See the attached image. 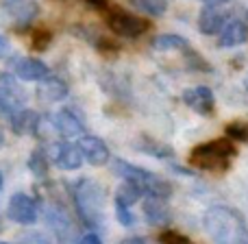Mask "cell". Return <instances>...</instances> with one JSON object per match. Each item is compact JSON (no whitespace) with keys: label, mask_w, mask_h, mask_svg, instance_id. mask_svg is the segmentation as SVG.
<instances>
[{"label":"cell","mask_w":248,"mask_h":244,"mask_svg":"<svg viewBox=\"0 0 248 244\" xmlns=\"http://www.w3.org/2000/svg\"><path fill=\"white\" fill-rule=\"evenodd\" d=\"M202 223L216 244H248V225L237 210L222 205L211 207Z\"/></svg>","instance_id":"6da1fadb"},{"label":"cell","mask_w":248,"mask_h":244,"mask_svg":"<svg viewBox=\"0 0 248 244\" xmlns=\"http://www.w3.org/2000/svg\"><path fill=\"white\" fill-rule=\"evenodd\" d=\"M235 157V146L233 140H209L205 144L196 146L189 155V163L201 170H209V172H222L231 166V159Z\"/></svg>","instance_id":"7a4b0ae2"},{"label":"cell","mask_w":248,"mask_h":244,"mask_svg":"<svg viewBox=\"0 0 248 244\" xmlns=\"http://www.w3.org/2000/svg\"><path fill=\"white\" fill-rule=\"evenodd\" d=\"M113 170L122 177L126 183H133L135 188H140L141 194H150V196H157V198H168L172 194V185L168 183L166 179L157 177L155 172L144 170L140 166H133V163H126L122 159H118L113 163Z\"/></svg>","instance_id":"3957f363"},{"label":"cell","mask_w":248,"mask_h":244,"mask_svg":"<svg viewBox=\"0 0 248 244\" xmlns=\"http://www.w3.org/2000/svg\"><path fill=\"white\" fill-rule=\"evenodd\" d=\"M74 203H77V210L81 211L83 220L90 225H98L100 216H103V190H100L98 183L90 179H83L77 183L74 188Z\"/></svg>","instance_id":"277c9868"},{"label":"cell","mask_w":248,"mask_h":244,"mask_svg":"<svg viewBox=\"0 0 248 244\" xmlns=\"http://www.w3.org/2000/svg\"><path fill=\"white\" fill-rule=\"evenodd\" d=\"M107 26L118 35V37L137 39L150 29V22L116 7V9H107Z\"/></svg>","instance_id":"5b68a950"},{"label":"cell","mask_w":248,"mask_h":244,"mask_svg":"<svg viewBox=\"0 0 248 244\" xmlns=\"http://www.w3.org/2000/svg\"><path fill=\"white\" fill-rule=\"evenodd\" d=\"M26 105V92L11 72L0 74V114L13 118Z\"/></svg>","instance_id":"8992f818"},{"label":"cell","mask_w":248,"mask_h":244,"mask_svg":"<svg viewBox=\"0 0 248 244\" xmlns=\"http://www.w3.org/2000/svg\"><path fill=\"white\" fill-rule=\"evenodd\" d=\"M48 225L52 227V233H55L59 244H78L81 242L77 225L72 223L70 214L61 205H50V210H48Z\"/></svg>","instance_id":"52a82bcc"},{"label":"cell","mask_w":248,"mask_h":244,"mask_svg":"<svg viewBox=\"0 0 248 244\" xmlns=\"http://www.w3.org/2000/svg\"><path fill=\"white\" fill-rule=\"evenodd\" d=\"M9 70L22 81H44L50 74L48 65L42 64L39 59H33V57H13L9 61Z\"/></svg>","instance_id":"ba28073f"},{"label":"cell","mask_w":248,"mask_h":244,"mask_svg":"<svg viewBox=\"0 0 248 244\" xmlns=\"http://www.w3.org/2000/svg\"><path fill=\"white\" fill-rule=\"evenodd\" d=\"M9 216L20 225H33L37 220V203L29 194L17 192L9 198Z\"/></svg>","instance_id":"9c48e42d"},{"label":"cell","mask_w":248,"mask_h":244,"mask_svg":"<svg viewBox=\"0 0 248 244\" xmlns=\"http://www.w3.org/2000/svg\"><path fill=\"white\" fill-rule=\"evenodd\" d=\"M183 103L187 105L189 109L194 112L202 114V116H211L216 109V98H214V92L205 85H198V87H189V90L183 92Z\"/></svg>","instance_id":"30bf717a"},{"label":"cell","mask_w":248,"mask_h":244,"mask_svg":"<svg viewBox=\"0 0 248 244\" xmlns=\"http://www.w3.org/2000/svg\"><path fill=\"white\" fill-rule=\"evenodd\" d=\"M78 150H81L83 159L92 166H103L111 159V153H109L107 144H105L100 137H94V135H85L78 140Z\"/></svg>","instance_id":"8fae6325"},{"label":"cell","mask_w":248,"mask_h":244,"mask_svg":"<svg viewBox=\"0 0 248 244\" xmlns=\"http://www.w3.org/2000/svg\"><path fill=\"white\" fill-rule=\"evenodd\" d=\"M50 157H52V162H55V166L61 168V170H77L83 163V155H81V150H78V146L65 144V142L52 146Z\"/></svg>","instance_id":"7c38bea8"},{"label":"cell","mask_w":248,"mask_h":244,"mask_svg":"<svg viewBox=\"0 0 248 244\" xmlns=\"http://www.w3.org/2000/svg\"><path fill=\"white\" fill-rule=\"evenodd\" d=\"M4 9L17 24H29L39 13V4L33 0H4Z\"/></svg>","instance_id":"4fadbf2b"},{"label":"cell","mask_w":248,"mask_h":244,"mask_svg":"<svg viewBox=\"0 0 248 244\" xmlns=\"http://www.w3.org/2000/svg\"><path fill=\"white\" fill-rule=\"evenodd\" d=\"M224 22H227V13L211 7V4H207L201 11V16H198V29L205 35H216L218 31H222Z\"/></svg>","instance_id":"5bb4252c"},{"label":"cell","mask_w":248,"mask_h":244,"mask_svg":"<svg viewBox=\"0 0 248 244\" xmlns=\"http://www.w3.org/2000/svg\"><path fill=\"white\" fill-rule=\"evenodd\" d=\"M248 42V24L242 20H231L220 33V46L224 48H235Z\"/></svg>","instance_id":"9a60e30c"},{"label":"cell","mask_w":248,"mask_h":244,"mask_svg":"<svg viewBox=\"0 0 248 244\" xmlns=\"http://www.w3.org/2000/svg\"><path fill=\"white\" fill-rule=\"evenodd\" d=\"M55 127L61 135L65 137H72V135H78L83 131V120L72 112V109H63V112L57 114L55 118Z\"/></svg>","instance_id":"2e32d148"},{"label":"cell","mask_w":248,"mask_h":244,"mask_svg":"<svg viewBox=\"0 0 248 244\" xmlns=\"http://www.w3.org/2000/svg\"><path fill=\"white\" fill-rule=\"evenodd\" d=\"M37 96L42 103H57V100L65 98L68 96V85L59 79H46V81L39 85Z\"/></svg>","instance_id":"e0dca14e"},{"label":"cell","mask_w":248,"mask_h":244,"mask_svg":"<svg viewBox=\"0 0 248 244\" xmlns=\"http://www.w3.org/2000/svg\"><path fill=\"white\" fill-rule=\"evenodd\" d=\"M144 214L150 225H166L170 220V210L166 207L163 198H157V196H150L144 203Z\"/></svg>","instance_id":"ac0fdd59"},{"label":"cell","mask_w":248,"mask_h":244,"mask_svg":"<svg viewBox=\"0 0 248 244\" xmlns=\"http://www.w3.org/2000/svg\"><path fill=\"white\" fill-rule=\"evenodd\" d=\"M37 127H39V118H37V114L31 112V109H22V112H17L16 116L11 118V129L17 135L33 133V131H37Z\"/></svg>","instance_id":"d6986e66"},{"label":"cell","mask_w":248,"mask_h":244,"mask_svg":"<svg viewBox=\"0 0 248 244\" xmlns=\"http://www.w3.org/2000/svg\"><path fill=\"white\" fill-rule=\"evenodd\" d=\"M153 48L155 50H183L187 48V42H185L181 35H159V37L153 39Z\"/></svg>","instance_id":"ffe728a7"},{"label":"cell","mask_w":248,"mask_h":244,"mask_svg":"<svg viewBox=\"0 0 248 244\" xmlns=\"http://www.w3.org/2000/svg\"><path fill=\"white\" fill-rule=\"evenodd\" d=\"M141 196V192H140V188H135L133 183H124L118 188V192H116V203H120V205H126V207H131L133 203H137V198Z\"/></svg>","instance_id":"44dd1931"},{"label":"cell","mask_w":248,"mask_h":244,"mask_svg":"<svg viewBox=\"0 0 248 244\" xmlns=\"http://www.w3.org/2000/svg\"><path fill=\"white\" fill-rule=\"evenodd\" d=\"M131 4L148 16H163L168 9V0H131Z\"/></svg>","instance_id":"7402d4cb"},{"label":"cell","mask_w":248,"mask_h":244,"mask_svg":"<svg viewBox=\"0 0 248 244\" xmlns=\"http://www.w3.org/2000/svg\"><path fill=\"white\" fill-rule=\"evenodd\" d=\"M141 150H146L148 155H155V157H172L174 150L170 146H166L163 142H155V140H146L144 144H140Z\"/></svg>","instance_id":"603a6c76"},{"label":"cell","mask_w":248,"mask_h":244,"mask_svg":"<svg viewBox=\"0 0 248 244\" xmlns=\"http://www.w3.org/2000/svg\"><path fill=\"white\" fill-rule=\"evenodd\" d=\"M31 170L35 172V175L39 177H46V168H48V159H46V153L44 150H35L33 155H31V162H29Z\"/></svg>","instance_id":"cb8c5ba5"},{"label":"cell","mask_w":248,"mask_h":244,"mask_svg":"<svg viewBox=\"0 0 248 244\" xmlns=\"http://www.w3.org/2000/svg\"><path fill=\"white\" fill-rule=\"evenodd\" d=\"M159 242L161 244H194L187 236H183V233H179V231H172V229H166V231L159 236Z\"/></svg>","instance_id":"d4e9b609"},{"label":"cell","mask_w":248,"mask_h":244,"mask_svg":"<svg viewBox=\"0 0 248 244\" xmlns=\"http://www.w3.org/2000/svg\"><path fill=\"white\" fill-rule=\"evenodd\" d=\"M227 133L233 137V142H248V124L244 122H231L227 127Z\"/></svg>","instance_id":"484cf974"},{"label":"cell","mask_w":248,"mask_h":244,"mask_svg":"<svg viewBox=\"0 0 248 244\" xmlns=\"http://www.w3.org/2000/svg\"><path fill=\"white\" fill-rule=\"evenodd\" d=\"M50 39H52L50 31H46V29H35L33 31V48H37V50H44V48L50 44Z\"/></svg>","instance_id":"4316f807"},{"label":"cell","mask_w":248,"mask_h":244,"mask_svg":"<svg viewBox=\"0 0 248 244\" xmlns=\"http://www.w3.org/2000/svg\"><path fill=\"white\" fill-rule=\"evenodd\" d=\"M116 214H118V220H120L122 225H133V214L128 211L126 205H120V203H116Z\"/></svg>","instance_id":"83f0119b"},{"label":"cell","mask_w":248,"mask_h":244,"mask_svg":"<svg viewBox=\"0 0 248 244\" xmlns=\"http://www.w3.org/2000/svg\"><path fill=\"white\" fill-rule=\"evenodd\" d=\"M85 2L94 9H100V11H107L109 9V0H85Z\"/></svg>","instance_id":"f1b7e54d"},{"label":"cell","mask_w":248,"mask_h":244,"mask_svg":"<svg viewBox=\"0 0 248 244\" xmlns=\"http://www.w3.org/2000/svg\"><path fill=\"white\" fill-rule=\"evenodd\" d=\"M20 244H50V242H48L44 236H29V238H24Z\"/></svg>","instance_id":"f546056e"},{"label":"cell","mask_w":248,"mask_h":244,"mask_svg":"<svg viewBox=\"0 0 248 244\" xmlns=\"http://www.w3.org/2000/svg\"><path fill=\"white\" fill-rule=\"evenodd\" d=\"M11 52V46H9V39L4 35H0V57H7Z\"/></svg>","instance_id":"4dcf8cb0"},{"label":"cell","mask_w":248,"mask_h":244,"mask_svg":"<svg viewBox=\"0 0 248 244\" xmlns=\"http://www.w3.org/2000/svg\"><path fill=\"white\" fill-rule=\"evenodd\" d=\"M78 244H103V242H100V238L96 236V233H87V236L81 238V242Z\"/></svg>","instance_id":"1f68e13d"},{"label":"cell","mask_w":248,"mask_h":244,"mask_svg":"<svg viewBox=\"0 0 248 244\" xmlns=\"http://www.w3.org/2000/svg\"><path fill=\"white\" fill-rule=\"evenodd\" d=\"M122 244H150L146 238H126Z\"/></svg>","instance_id":"d6a6232c"},{"label":"cell","mask_w":248,"mask_h":244,"mask_svg":"<svg viewBox=\"0 0 248 244\" xmlns=\"http://www.w3.org/2000/svg\"><path fill=\"white\" fill-rule=\"evenodd\" d=\"M207 4H211V7H218V4H227V2H231V0H205Z\"/></svg>","instance_id":"836d02e7"},{"label":"cell","mask_w":248,"mask_h":244,"mask_svg":"<svg viewBox=\"0 0 248 244\" xmlns=\"http://www.w3.org/2000/svg\"><path fill=\"white\" fill-rule=\"evenodd\" d=\"M2 142H4V135H2V131H0V146H2Z\"/></svg>","instance_id":"e575fe53"},{"label":"cell","mask_w":248,"mask_h":244,"mask_svg":"<svg viewBox=\"0 0 248 244\" xmlns=\"http://www.w3.org/2000/svg\"><path fill=\"white\" fill-rule=\"evenodd\" d=\"M0 190H2V175H0Z\"/></svg>","instance_id":"d590c367"},{"label":"cell","mask_w":248,"mask_h":244,"mask_svg":"<svg viewBox=\"0 0 248 244\" xmlns=\"http://www.w3.org/2000/svg\"><path fill=\"white\" fill-rule=\"evenodd\" d=\"M246 20H248V11H246Z\"/></svg>","instance_id":"8d00e7d4"},{"label":"cell","mask_w":248,"mask_h":244,"mask_svg":"<svg viewBox=\"0 0 248 244\" xmlns=\"http://www.w3.org/2000/svg\"><path fill=\"white\" fill-rule=\"evenodd\" d=\"M0 244H7V242H0Z\"/></svg>","instance_id":"74e56055"}]
</instances>
